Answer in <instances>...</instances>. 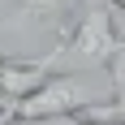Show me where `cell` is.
Returning a JSON list of instances; mask_svg holds the SVG:
<instances>
[{
    "instance_id": "cell-4",
    "label": "cell",
    "mask_w": 125,
    "mask_h": 125,
    "mask_svg": "<svg viewBox=\"0 0 125 125\" xmlns=\"http://www.w3.org/2000/svg\"><path fill=\"white\" fill-rule=\"evenodd\" d=\"M43 78H48V69L39 61H4L0 65V95L13 104V99H22L26 91H35Z\"/></svg>"
},
{
    "instance_id": "cell-5",
    "label": "cell",
    "mask_w": 125,
    "mask_h": 125,
    "mask_svg": "<svg viewBox=\"0 0 125 125\" xmlns=\"http://www.w3.org/2000/svg\"><path fill=\"white\" fill-rule=\"evenodd\" d=\"M112 95H108V104H95V112H125V52L112 61Z\"/></svg>"
},
{
    "instance_id": "cell-1",
    "label": "cell",
    "mask_w": 125,
    "mask_h": 125,
    "mask_svg": "<svg viewBox=\"0 0 125 125\" xmlns=\"http://www.w3.org/2000/svg\"><path fill=\"white\" fill-rule=\"evenodd\" d=\"M125 52V39L116 35L112 13L108 4H86V9H73V17L61 26V43L48 52V56H35L43 69L52 65H73V69H104L112 65Z\"/></svg>"
},
{
    "instance_id": "cell-9",
    "label": "cell",
    "mask_w": 125,
    "mask_h": 125,
    "mask_svg": "<svg viewBox=\"0 0 125 125\" xmlns=\"http://www.w3.org/2000/svg\"><path fill=\"white\" fill-rule=\"evenodd\" d=\"M4 125H26V121H4Z\"/></svg>"
},
{
    "instance_id": "cell-3",
    "label": "cell",
    "mask_w": 125,
    "mask_h": 125,
    "mask_svg": "<svg viewBox=\"0 0 125 125\" xmlns=\"http://www.w3.org/2000/svg\"><path fill=\"white\" fill-rule=\"evenodd\" d=\"M78 0H13V13L0 17V26H43V30H61L73 17Z\"/></svg>"
},
{
    "instance_id": "cell-6",
    "label": "cell",
    "mask_w": 125,
    "mask_h": 125,
    "mask_svg": "<svg viewBox=\"0 0 125 125\" xmlns=\"http://www.w3.org/2000/svg\"><path fill=\"white\" fill-rule=\"evenodd\" d=\"M43 125H116V121H112V116H104V112H95V108H82V112L52 116V121H43Z\"/></svg>"
},
{
    "instance_id": "cell-2",
    "label": "cell",
    "mask_w": 125,
    "mask_h": 125,
    "mask_svg": "<svg viewBox=\"0 0 125 125\" xmlns=\"http://www.w3.org/2000/svg\"><path fill=\"white\" fill-rule=\"evenodd\" d=\"M95 104H108V91H95L86 78H78V73H48L35 91H26L22 99H13L0 112V125L4 121L39 125V121H52V116H65V112L95 108Z\"/></svg>"
},
{
    "instance_id": "cell-8",
    "label": "cell",
    "mask_w": 125,
    "mask_h": 125,
    "mask_svg": "<svg viewBox=\"0 0 125 125\" xmlns=\"http://www.w3.org/2000/svg\"><path fill=\"white\" fill-rule=\"evenodd\" d=\"M104 4H112V9H125V0H104Z\"/></svg>"
},
{
    "instance_id": "cell-7",
    "label": "cell",
    "mask_w": 125,
    "mask_h": 125,
    "mask_svg": "<svg viewBox=\"0 0 125 125\" xmlns=\"http://www.w3.org/2000/svg\"><path fill=\"white\" fill-rule=\"evenodd\" d=\"M104 116H112L116 125H125V112H104Z\"/></svg>"
}]
</instances>
